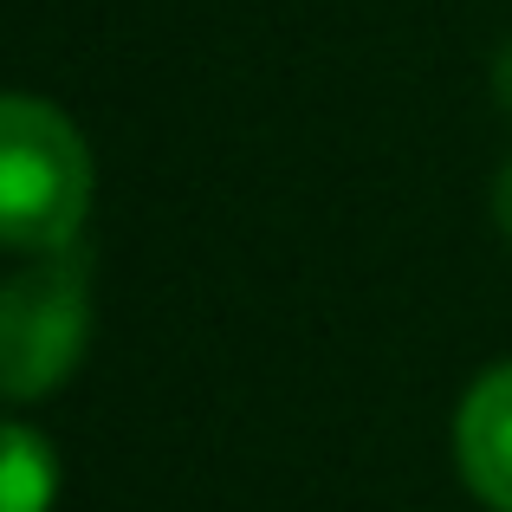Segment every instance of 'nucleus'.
Segmentation results:
<instances>
[{
  "label": "nucleus",
  "instance_id": "obj_1",
  "mask_svg": "<svg viewBox=\"0 0 512 512\" xmlns=\"http://www.w3.org/2000/svg\"><path fill=\"white\" fill-rule=\"evenodd\" d=\"M91 150L78 124L46 98L0 91V247L65 253L91 214Z\"/></svg>",
  "mask_w": 512,
  "mask_h": 512
},
{
  "label": "nucleus",
  "instance_id": "obj_2",
  "mask_svg": "<svg viewBox=\"0 0 512 512\" xmlns=\"http://www.w3.org/2000/svg\"><path fill=\"white\" fill-rule=\"evenodd\" d=\"M91 260L78 247L39 253L0 279V402H39L85 363Z\"/></svg>",
  "mask_w": 512,
  "mask_h": 512
},
{
  "label": "nucleus",
  "instance_id": "obj_3",
  "mask_svg": "<svg viewBox=\"0 0 512 512\" xmlns=\"http://www.w3.org/2000/svg\"><path fill=\"white\" fill-rule=\"evenodd\" d=\"M454 461L474 500L512 512V363H493L454 415Z\"/></svg>",
  "mask_w": 512,
  "mask_h": 512
},
{
  "label": "nucleus",
  "instance_id": "obj_4",
  "mask_svg": "<svg viewBox=\"0 0 512 512\" xmlns=\"http://www.w3.org/2000/svg\"><path fill=\"white\" fill-rule=\"evenodd\" d=\"M52 493H59L52 441L0 415V512H52Z\"/></svg>",
  "mask_w": 512,
  "mask_h": 512
},
{
  "label": "nucleus",
  "instance_id": "obj_5",
  "mask_svg": "<svg viewBox=\"0 0 512 512\" xmlns=\"http://www.w3.org/2000/svg\"><path fill=\"white\" fill-rule=\"evenodd\" d=\"M493 214H500V234H506V247H512V163L500 169V182H493Z\"/></svg>",
  "mask_w": 512,
  "mask_h": 512
},
{
  "label": "nucleus",
  "instance_id": "obj_6",
  "mask_svg": "<svg viewBox=\"0 0 512 512\" xmlns=\"http://www.w3.org/2000/svg\"><path fill=\"white\" fill-rule=\"evenodd\" d=\"M493 91H500V111L512 117V39L500 46V59H493Z\"/></svg>",
  "mask_w": 512,
  "mask_h": 512
}]
</instances>
